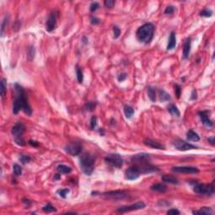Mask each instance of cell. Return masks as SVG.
I'll return each mask as SVG.
<instances>
[{
	"label": "cell",
	"mask_w": 215,
	"mask_h": 215,
	"mask_svg": "<svg viewBox=\"0 0 215 215\" xmlns=\"http://www.w3.org/2000/svg\"><path fill=\"white\" fill-rule=\"evenodd\" d=\"M197 91L196 90H193V93H192V96H191V99L192 100H194V99H197Z\"/></svg>",
	"instance_id": "obj_49"
},
{
	"label": "cell",
	"mask_w": 215,
	"mask_h": 215,
	"mask_svg": "<svg viewBox=\"0 0 215 215\" xmlns=\"http://www.w3.org/2000/svg\"><path fill=\"white\" fill-rule=\"evenodd\" d=\"M57 193H58L59 196H60L61 197H62V198H66V197H67V194L70 193V190L67 189V188H66V189H61V190H59Z\"/></svg>",
	"instance_id": "obj_36"
},
{
	"label": "cell",
	"mask_w": 215,
	"mask_h": 215,
	"mask_svg": "<svg viewBox=\"0 0 215 215\" xmlns=\"http://www.w3.org/2000/svg\"><path fill=\"white\" fill-rule=\"evenodd\" d=\"M57 171L61 174H68L71 171V168L66 165H59L57 166Z\"/></svg>",
	"instance_id": "obj_25"
},
{
	"label": "cell",
	"mask_w": 215,
	"mask_h": 215,
	"mask_svg": "<svg viewBox=\"0 0 215 215\" xmlns=\"http://www.w3.org/2000/svg\"><path fill=\"white\" fill-rule=\"evenodd\" d=\"M35 47L34 46H29V50H28V59L29 61H32L34 56H35Z\"/></svg>",
	"instance_id": "obj_34"
},
{
	"label": "cell",
	"mask_w": 215,
	"mask_h": 215,
	"mask_svg": "<svg viewBox=\"0 0 215 215\" xmlns=\"http://www.w3.org/2000/svg\"><path fill=\"white\" fill-rule=\"evenodd\" d=\"M90 22H91V24H94V25H96V24H98L99 23H100V20L97 18V17H92L91 18V20H90Z\"/></svg>",
	"instance_id": "obj_47"
},
{
	"label": "cell",
	"mask_w": 215,
	"mask_h": 215,
	"mask_svg": "<svg viewBox=\"0 0 215 215\" xmlns=\"http://www.w3.org/2000/svg\"><path fill=\"white\" fill-rule=\"evenodd\" d=\"M20 161H21V163L26 164V163H29L31 161V157L28 155H21L20 156Z\"/></svg>",
	"instance_id": "obj_32"
},
{
	"label": "cell",
	"mask_w": 215,
	"mask_h": 215,
	"mask_svg": "<svg viewBox=\"0 0 215 215\" xmlns=\"http://www.w3.org/2000/svg\"><path fill=\"white\" fill-rule=\"evenodd\" d=\"M14 141H15V143H16L18 146H25V141H24V139H23V137L22 136L15 137Z\"/></svg>",
	"instance_id": "obj_39"
},
{
	"label": "cell",
	"mask_w": 215,
	"mask_h": 215,
	"mask_svg": "<svg viewBox=\"0 0 215 215\" xmlns=\"http://www.w3.org/2000/svg\"><path fill=\"white\" fill-rule=\"evenodd\" d=\"M208 141L212 145V146H214L215 144V139L214 137H210V138H208Z\"/></svg>",
	"instance_id": "obj_50"
},
{
	"label": "cell",
	"mask_w": 215,
	"mask_h": 215,
	"mask_svg": "<svg viewBox=\"0 0 215 215\" xmlns=\"http://www.w3.org/2000/svg\"><path fill=\"white\" fill-rule=\"evenodd\" d=\"M87 40H88V39H87L86 37H83V39H82V42H83L84 44H87V43H88V41H87Z\"/></svg>",
	"instance_id": "obj_54"
},
{
	"label": "cell",
	"mask_w": 215,
	"mask_h": 215,
	"mask_svg": "<svg viewBox=\"0 0 215 215\" xmlns=\"http://www.w3.org/2000/svg\"><path fill=\"white\" fill-rule=\"evenodd\" d=\"M146 208V203L144 202H137L129 206H124L119 208H118V213H126V212H130V211H135V210H139L143 209Z\"/></svg>",
	"instance_id": "obj_7"
},
{
	"label": "cell",
	"mask_w": 215,
	"mask_h": 215,
	"mask_svg": "<svg viewBox=\"0 0 215 215\" xmlns=\"http://www.w3.org/2000/svg\"><path fill=\"white\" fill-rule=\"evenodd\" d=\"M213 15V11L210 10H204L200 13V16L203 17H211Z\"/></svg>",
	"instance_id": "obj_37"
},
{
	"label": "cell",
	"mask_w": 215,
	"mask_h": 215,
	"mask_svg": "<svg viewBox=\"0 0 215 215\" xmlns=\"http://www.w3.org/2000/svg\"><path fill=\"white\" fill-rule=\"evenodd\" d=\"M104 160L108 165L115 168H120L123 166V163H124L123 158L118 154H108L107 156L104 158Z\"/></svg>",
	"instance_id": "obj_5"
},
{
	"label": "cell",
	"mask_w": 215,
	"mask_h": 215,
	"mask_svg": "<svg viewBox=\"0 0 215 215\" xmlns=\"http://www.w3.org/2000/svg\"><path fill=\"white\" fill-rule=\"evenodd\" d=\"M57 25V14L56 12H52L49 15L46 23V29L48 32H51L56 28Z\"/></svg>",
	"instance_id": "obj_10"
},
{
	"label": "cell",
	"mask_w": 215,
	"mask_h": 215,
	"mask_svg": "<svg viewBox=\"0 0 215 215\" xmlns=\"http://www.w3.org/2000/svg\"><path fill=\"white\" fill-rule=\"evenodd\" d=\"M167 214H172V215H178L180 214V212L176 209V208H171V209H170V210H168L167 211V213H166Z\"/></svg>",
	"instance_id": "obj_45"
},
{
	"label": "cell",
	"mask_w": 215,
	"mask_h": 215,
	"mask_svg": "<svg viewBox=\"0 0 215 215\" xmlns=\"http://www.w3.org/2000/svg\"><path fill=\"white\" fill-rule=\"evenodd\" d=\"M167 110L169 111V113L174 116H176V117H180V111L178 109V108L176 107V105L175 104H170L168 108H167Z\"/></svg>",
	"instance_id": "obj_23"
},
{
	"label": "cell",
	"mask_w": 215,
	"mask_h": 215,
	"mask_svg": "<svg viewBox=\"0 0 215 215\" xmlns=\"http://www.w3.org/2000/svg\"><path fill=\"white\" fill-rule=\"evenodd\" d=\"M186 139L190 141H193V142H197L200 140V137L199 135L194 132L193 130H189L186 133Z\"/></svg>",
	"instance_id": "obj_19"
},
{
	"label": "cell",
	"mask_w": 215,
	"mask_h": 215,
	"mask_svg": "<svg viewBox=\"0 0 215 215\" xmlns=\"http://www.w3.org/2000/svg\"><path fill=\"white\" fill-rule=\"evenodd\" d=\"M175 11V7L172 6V5H168L165 10V14H173Z\"/></svg>",
	"instance_id": "obj_42"
},
{
	"label": "cell",
	"mask_w": 215,
	"mask_h": 215,
	"mask_svg": "<svg viewBox=\"0 0 215 215\" xmlns=\"http://www.w3.org/2000/svg\"><path fill=\"white\" fill-rule=\"evenodd\" d=\"M171 171L176 173H184V174H196L199 172V170L194 166H174Z\"/></svg>",
	"instance_id": "obj_8"
},
{
	"label": "cell",
	"mask_w": 215,
	"mask_h": 215,
	"mask_svg": "<svg viewBox=\"0 0 215 215\" xmlns=\"http://www.w3.org/2000/svg\"><path fill=\"white\" fill-rule=\"evenodd\" d=\"M8 21H9V16H6L4 18V20H3V23H2V25H1V36H3V34H4V29L6 28V25L8 24Z\"/></svg>",
	"instance_id": "obj_33"
},
{
	"label": "cell",
	"mask_w": 215,
	"mask_h": 215,
	"mask_svg": "<svg viewBox=\"0 0 215 215\" xmlns=\"http://www.w3.org/2000/svg\"><path fill=\"white\" fill-rule=\"evenodd\" d=\"M193 191L199 195L212 196L214 193V183L204 184V183H200V182H194Z\"/></svg>",
	"instance_id": "obj_4"
},
{
	"label": "cell",
	"mask_w": 215,
	"mask_h": 215,
	"mask_svg": "<svg viewBox=\"0 0 215 215\" xmlns=\"http://www.w3.org/2000/svg\"><path fill=\"white\" fill-rule=\"evenodd\" d=\"M13 171H14V174L16 176H20L22 174V167L18 164H14L13 166Z\"/></svg>",
	"instance_id": "obj_30"
},
{
	"label": "cell",
	"mask_w": 215,
	"mask_h": 215,
	"mask_svg": "<svg viewBox=\"0 0 215 215\" xmlns=\"http://www.w3.org/2000/svg\"><path fill=\"white\" fill-rule=\"evenodd\" d=\"M98 132H99V134H100L101 135H104V130H103V129H100L98 130Z\"/></svg>",
	"instance_id": "obj_52"
},
{
	"label": "cell",
	"mask_w": 215,
	"mask_h": 215,
	"mask_svg": "<svg viewBox=\"0 0 215 215\" xmlns=\"http://www.w3.org/2000/svg\"><path fill=\"white\" fill-rule=\"evenodd\" d=\"M147 93H148V96L150 99L151 102H156V90L155 88L151 86H149L148 89H147Z\"/></svg>",
	"instance_id": "obj_24"
},
{
	"label": "cell",
	"mask_w": 215,
	"mask_h": 215,
	"mask_svg": "<svg viewBox=\"0 0 215 215\" xmlns=\"http://www.w3.org/2000/svg\"><path fill=\"white\" fill-rule=\"evenodd\" d=\"M151 190L153 191H156V192H159V193H166L167 191V187H166V185L162 184V183H156V184H154L153 186H151Z\"/></svg>",
	"instance_id": "obj_20"
},
{
	"label": "cell",
	"mask_w": 215,
	"mask_h": 215,
	"mask_svg": "<svg viewBox=\"0 0 215 215\" xmlns=\"http://www.w3.org/2000/svg\"><path fill=\"white\" fill-rule=\"evenodd\" d=\"M6 88H7V81L5 78H3L1 80V83H0V92H1L2 98H3L6 93Z\"/></svg>",
	"instance_id": "obj_28"
},
{
	"label": "cell",
	"mask_w": 215,
	"mask_h": 215,
	"mask_svg": "<svg viewBox=\"0 0 215 215\" xmlns=\"http://www.w3.org/2000/svg\"><path fill=\"white\" fill-rule=\"evenodd\" d=\"M98 8H99V3H97V2H93L90 5V11L92 13H93V12H95L97 10H98Z\"/></svg>",
	"instance_id": "obj_41"
},
{
	"label": "cell",
	"mask_w": 215,
	"mask_h": 215,
	"mask_svg": "<svg viewBox=\"0 0 215 215\" xmlns=\"http://www.w3.org/2000/svg\"><path fill=\"white\" fill-rule=\"evenodd\" d=\"M82 146L80 143H71L65 146V151L72 156H78L82 152Z\"/></svg>",
	"instance_id": "obj_6"
},
{
	"label": "cell",
	"mask_w": 215,
	"mask_h": 215,
	"mask_svg": "<svg viewBox=\"0 0 215 215\" xmlns=\"http://www.w3.org/2000/svg\"><path fill=\"white\" fill-rule=\"evenodd\" d=\"M95 158L89 153H83L80 157V166L86 175L90 176L94 171Z\"/></svg>",
	"instance_id": "obj_2"
},
{
	"label": "cell",
	"mask_w": 215,
	"mask_h": 215,
	"mask_svg": "<svg viewBox=\"0 0 215 215\" xmlns=\"http://www.w3.org/2000/svg\"><path fill=\"white\" fill-rule=\"evenodd\" d=\"M191 51V39L188 38L186 39L184 46H183V51H182V56L183 59H187L189 56Z\"/></svg>",
	"instance_id": "obj_18"
},
{
	"label": "cell",
	"mask_w": 215,
	"mask_h": 215,
	"mask_svg": "<svg viewBox=\"0 0 215 215\" xmlns=\"http://www.w3.org/2000/svg\"><path fill=\"white\" fill-rule=\"evenodd\" d=\"M43 211L45 212V213H52V212H56V208L55 207H53V206L51 205V204H46V205L45 206V207H43Z\"/></svg>",
	"instance_id": "obj_31"
},
{
	"label": "cell",
	"mask_w": 215,
	"mask_h": 215,
	"mask_svg": "<svg viewBox=\"0 0 215 215\" xmlns=\"http://www.w3.org/2000/svg\"><path fill=\"white\" fill-rule=\"evenodd\" d=\"M162 181L165 182H167V183H171V184H178L179 183L178 180L176 177L171 176V175H163Z\"/></svg>",
	"instance_id": "obj_22"
},
{
	"label": "cell",
	"mask_w": 215,
	"mask_h": 215,
	"mask_svg": "<svg viewBox=\"0 0 215 215\" xmlns=\"http://www.w3.org/2000/svg\"><path fill=\"white\" fill-rule=\"evenodd\" d=\"M103 195L110 198H114V199H123L125 198L128 196L127 193L125 191H111L103 193Z\"/></svg>",
	"instance_id": "obj_13"
},
{
	"label": "cell",
	"mask_w": 215,
	"mask_h": 215,
	"mask_svg": "<svg viewBox=\"0 0 215 215\" xmlns=\"http://www.w3.org/2000/svg\"><path fill=\"white\" fill-rule=\"evenodd\" d=\"M199 117L201 118V121L203 123V125H205L207 127H213L214 123L213 121L210 119V118L208 115V111H202L198 113Z\"/></svg>",
	"instance_id": "obj_16"
},
{
	"label": "cell",
	"mask_w": 215,
	"mask_h": 215,
	"mask_svg": "<svg viewBox=\"0 0 215 215\" xmlns=\"http://www.w3.org/2000/svg\"><path fill=\"white\" fill-rule=\"evenodd\" d=\"M24 130H25L24 125L22 123H17L14 126H13V128H12L11 134L14 137L22 136Z\"/></svg>",
	"instance_id": "obj_14"
},
{
	"label": "cell",
	"mask_w": 215,
	"mask_h": 215,
	"mask_svg": "<svg viewBox=\"0 0 215 215\" xmlns=\"http://www.w3.org/2000/svg\"><path fill=\"white\" fill-rule=\"evenodd\" d=\"M98 125V118L96 116H93L91 118V121H90V128L91 129H93L94 128H96Z\"/></svg>",
	"instance_id": "obj_38"
},
{
	"label": "cell",
	"mask_w": 215,
	"mask_h": 215,
	"mask_svg": "<svg viewBox=\"0 0 215 215\" xmlns=\"http://www.w3.org/2000/svg\"><path fill=\"white\" fill-rule=\"evenodd\" d=\"M173 145L178 150H181V151H186V150H189L197 149V146H195L190 143H187L182 139H175L173 141Z\"/></svg>",
	"instance_id": "obj_9"
},
{
	"label": "cell",
	"mask_w": 215,
	"mask_h": 215,
	"mask_svg": "<svg viewBox=\"0 0 215 215\" xmlns=\"http://www.w3.org/2000/svg\"><path fill=\"white\" fill-rule=\"evenodd\" d=\"M174 90H175L176 97H177V98H180V96H181V93H182V88H181V87H180L179 85L176 84V85L174 86Z\"/></svg>",
	"instance_id": "obj_44"
},
{
	"label": "cell",
	"mask_w": 215,
	"mask_h": 215,
	"mask_svg": "<svg viewBox=\"0 0 215 215\" xmlns=\"http://www.w3.org/2000/svg\"><path fill=\"white\" fill-rule=\"evenodd\" d=\"M124 112H125V117L127 118H131L133 117L134 114H135V110L134 108L131 107V106H129V105H126L125 108H124Z\"/></svg>",
	"instance_id": "obj_27"
},
{
	"label": "cell",
	"mask_w": 215,
	"mask_h": 215,
	"mask_svg": "<svg viewBox=\"0 0 215 215\" xmlns=\"http://www.w3.org/2000/svg\"><path fill=\"white\" fill-rule=\"evenodd\" d=\"M76 72H77V78H78V81L79 83H82L83 81V73L82 69L79 67L78 66H77L76 67Z\"/></svg>",
	"instance_id": "obj_29"
},
{
	"label": "cell",
	"mask_w": 215,
	"mask_h": 215,
	"mask_svg": "<svg viewBox=\"0 0 215 215\" xmlns=\"http://www.w3.org/2000/svg\"><path fill=\"white\" fill-rule=\"evenodd\" d=\"M160 98H161V102L164 103V102H166V101H169L171 100V97L170 96V94L168 93H166L165 90L163 89H160Z\"/></svg>",
	"instance_id": "obj_26"
},
{
	"label": "cell",
	"mask_w": 215,
	"mask_h": 215,
	"mask_svg": "<svg viewBox=\"0 0 215 215\" xmlns=\"http://www.w3.org/2000/svg\"><path fill=\"white\" fill-rule=\"evenodd\" d=\"M144 144L149 147H151L153 149H156V150H166V147L164 145H162L161 143L158 142L156 140L154 139H146L144 140Z\"/></svg>",
	"instance_id": "obj_15"
},
{
	"label": "cell",
	"mask_w": 215,
	"mask_h": 215,
	"mask_svg": "<svg viewBox=\"0 0 215 215\" xmlns=\"http://www.w3.org/2000/svg\"><path fill=\"white\" fill-rule=\"evenodd\" d=\"M176 33H175V32H171V33L170 34V36H169V40H168V44H167L166 50H173L176 47Z\"/></svg>",
	"instance_id": "obj_17"
},
{
	"label": "cell",
	"mask_w": 215,
	"mask_h": 215,
	"mask_svg": "<svg viewBox=\"0 0 215 215\" xmlns=\"http://www.w3.org/2000/svg\"><path fill=\"white\" fill-rule=\"evenodd\" d=\"M14 89L16 92V98L20 99V103L22 104V110L24 111V113L27 115L30 116L32 114V109L30 108L29 102H28V98L25 94V92L24 90V88L20 86L19 83H15L14 84Z\"/></svg>",
	"instance_id": "obj_3"
},
{
	"label": "cell",
	"mask_w": 215,
	"mask_h": 215,
	"mask_svg": "<svg viewBox=\"0 0 215 215\" xmlns=\"http://www.w3.org/2000/svg\"><path fill=\"white\" fill-rule=\"evenodd\" d=\"M126 78H127V74H126V73H120V74L118 76V82H123V81H125Z\"/></svg>",
	"instance_id": "obj_46"
},
{
	"label": "cell",
	"mask_w": 215,
	"mask_h": 215,
	"mask_svg": "<svg viewBox=\"0 0 215 215\" xmlns=\"http://www.w3.org/2000/svg\"><path fill=\"white\" fill-rule=\"evenodd\" d=\"M113 31H114V39H118V37H119V35H120V34H121V30L118 27V26H114V28H113Z\"/></svg>",
	"instance_id": "obj_40"
},
{
	"label": "cell",
	"mask_w": 215,
	"mask_h": 215,
	"mask_svg": "<svg viewBox=\"0 0 215 215\" xmlns=\"http://www.w3.org/2000/svg\"><path fill=\"white\" fill-rule=\"evenodd\" d=\"M29 144L30 146H32L34 147L39 146V143H38L37 141H35V140H29Z\"/></svg>",
	"instance_id": "obj_48"
},
{
	"label": "cell",
	"mask_w": 215,
	"mask_h": 215,
	"mask_svg": "<svg viewBox=\"0 0 215 215\" xmlns=\"http://www.w3.org/2000/svg\"><path fill=\"white\" fill-rule=\"evenodd\" d=\"M150 156L149 154H146V153L136 154V155L133 156L132 158H131V161L135 165H139V164L146 163V162L150 161Z\"/></svg>",
	"instance_id": "obj_12"
},
{
	"label": "cell",
	"mask_w": 215,
	"mask_h": 215,
	"mask_svg": "<svg viewBox=\"0 0 215 215\" xmlns=\"http://www.w3.org/2000/svg\"><path fill=\"white\" fill-rule=\"evenodd\" d=\"M193 214L199 215H211L213 214V209L211 208L203 207L198 211H193Z\"/></svg>",
	"instance_id": "obj_21"
},
{
	"label": "cell",
	"mask_w": 215,
	"mask_h": 215,
	"mask_svg": "<svg viewBox=\"0 0 215 215\" xmlns=\"http://www.w3.org/2000/svg\"><path fill=\"white\" fill-rule=\"evenodd\" d=\"M114 4H115V2H114V0H105V1H104V5H105V7L109 8V9L113 8Z\"/></svg>",
	"instance_id": "obj_43"
},
{
	"label": "cell",
	"mask_w": 215,
	"mask_h": 215,
	"mask_svg": "<svg viewBox=\"0 0 215 215\" xmlns=\"http://www.w3.org/2000/svg\"><path fill=\"white\" fill-rule=\"evenodd\" d=\"M155 26L151 23H146L136 31L137 39L144 44H149L154 38Z\"/></svg>",
	"instance_id": "obj_1"
},
{
	"label": "cell",
	"mask_w": 215,
	"mask_h": 215,
	"mask_svg": "<svg viewBox=\"0 0 215 215\" xmlns=\"http://www.w3.org/2000/svg\"><path fill=\"white\" fill-rule=\"evenodd\" d=\"M96 107V103L94 102H88L85 105V109L88 111H93Z\"/></svg>",
	"instance_id": "obj_35"
},
{
	"label": "cell",
	"mask_w": 215,
	"mask_h": 215,
	"mask_svg": "<svg viewBox=\"0 0 215 215\" xmlns=\"http://www.w3.org/2000/svg\"><path fill=\"white\" fill-rule=\"evenodd\" d=\"M140 176V172L139 171V169L136 166H131L129 169L125 171V177L126 180L129 181H134L136 180Z\"/></svg>",
	"instance_id": "obj_11"
},
{
	"label": "cell",
	"mask_w": 215,
	"mask_h": 215,
	"mask_svg": "<svg viewBox=\"0 0 215 215\" xmlns=\"http://www.w3.org/2000/svg\"><path fill=\"white\" fill-rule=\"evenodd\" d=\"M60 178H61V175H60V174H56L55 176H54V179H55V180H58Z\"/></svg>",
	"instance_id": "obj_53"
},
{
	"label": "cell",
	"mask_w": 215,
	"mask_h": 215,
	"mask_svg": "<svg viewBox=\"0 0 215 215\" xmlns=\"http://www.w3.org/2000/svg\"><path fill=\"white\" fill-rule=\"evenodd\" d=\"M23 201H24V203H25V204H27V206H29L30 204H31V202L29 201V200H28V199H23Z\"/></svg>",
	"instance_id": "obj_51"
}]
</instances>
